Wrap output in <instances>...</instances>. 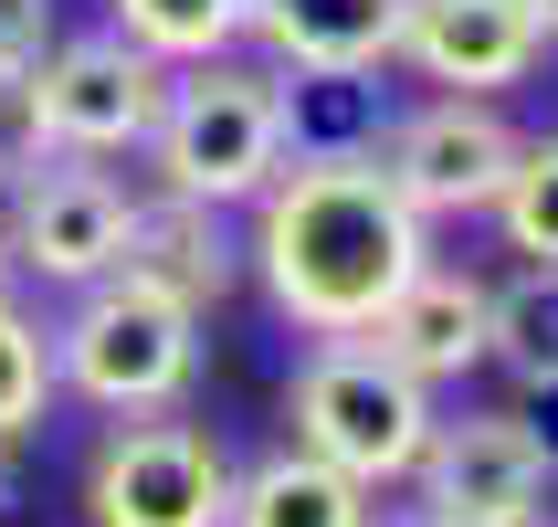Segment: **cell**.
Segmentation results:
<instances>
[{"label":"cell","instance_id":"8fae6325","mask_svg":"<svg viewBox=\"0 0 558 527\" xmlns=\"http://www.w3.org/2000/svg\"><path fill=\"white\" fill-rule=\"evenodd\" d=\"M401 22L411 0H243V32L275 53V74H379Z\"/></svg>","mask_w":558,"mask_h":527},{"label":"cell","instance_id":"7402d4cb","mask_svg":"<svg viewBox=\"0 0 558 527\" xmlns=\"http://www.w3.org/2000/svg\"><path fill=\"white\" fill-rule=\"evenodd\" d=\"M517 391H527V402H517V422H527V443H537V465L558 475V370H548V380H517Z\"/></svg>","mask_w":558,"mask_h":527},{"label":"cell","instance_id":"7a4b0ae2","mask_svg":"<svg viewBox=\"0 0 558 527\" xmlns=\"http://www.w3.org/2000/svg\"><path fill=\"white\" fill-rule=\"evenodd\" d=\"M148 158H158V190L180 201H264L284 169V106H275V74L211 53V63H169V106L148 127Z\"/></svg>","mask_w":558,"mask_h":527},{"label":"cell","instance_id":"9c48e42d","mask_svg":"<svg viewBox=\"0 0 558 527\" xmlns=\"http://www.w3.org/2000/svg\"><path fill=\"white\" fill-rule=\"evenodd\" d=\"M411 486H422V506H411L422 527H485L506 506L548 496V465H537V443H527L517 411H464V422H433Z\"/></svg>","mask_w":558,"mask_h":527},{"label":"cell","instance_id":"ba28073f","mask_svg":"<svg viewBox=\"0 0 558 527\" xmlns=\"http://www.w3.org/2000/svg\"><path fill=\"white\" fill-rule=\"evenodd\" d=\"M517 148H527V137H517L485 95H442V106H411V117L379 137V180L401 190L422 221H442V212H496Z\"/></svg>","mask_w":558,"mask_h":527},{"label":"cell","instance_id":"4fadbf2b","mask_svg":"<svg viewBox=\"0 0 558 527\" xmlns=\"http://www.w3.org/2000/svg\"><path fill=\"white\" fill-rule=\"evenodd\" d=\"M117 275L158 285V296H180L190 316L221 307V285H232V232H221L211 201H180V190H158V201H126V253Z\"/></svg>","mask_w":558,"mask_h":527},{"label":"cell","instance_id":"5b68a950","mask_svg":"<svg viewBox=\"0 0 558 527\" xmlns=\"http://www.w3.org/2000/svg\"><path fill=\"white\" fill-rule=\"evenodd\" d=\"M158 106H169V63L137 53L126 32H74V43H43L32 63V137L53 158L148 148Z\"/></svg>","mask_w":558,"mask_h":527},{"label":"cell","instance_id":"52a82bcc","mask_svg":"<svg viewBox=\"0 0 558 527\" xmlns=\"http://www.w3.org/2000/svg\"><path fill=\"white\" fill-rule=\"evenodd\" d=\"M0 243H11V264L43 285H106L126 253V190L95 169V158H32L22 180L0 190Z\"/></svg>","mask_w":558,"mask_h":527},{"label":"cell","instance_id":"7c38bea8","mask_svg":"<svg viewBox=\"0 0 558 527\" xmlns=\"http://www.w3.org/2000/svg\"><path fill=\"white\" fill-rule=\"evenodd\" d=\"M369 348L390 359V370H411L422 391L433 380H464L474 359H485V285L474 275H442V264H422V275L379 307Z\"/></svg>","mask_w":558,"mask_h":527},{"label":"cell","instance_id":"2e32d148","mask_svg":"<svg viewBox=\"0 0 558 527\" xmlns=\"http://www.w3.org/2000/svg\"><path fill=\"white\" fill-rule=\"evenodd\" d=\"M485 359L517 380L558 370V264H527L517 285H485Z\"/></svg>","mask_w":558,"mask_h":527},{"label":"cell","instance_id":"d6986e66","mask_svg":"<svg viewBox=\"0 0 558 527\" xmlns=\"http://www.w3.org/2000/svg\"><path fill=\"white\" fill-rule=\"evenodd\" d=\"M496 221H506V243L527 253V264H558V137H527L517 148V169L496 190Z\"/></svg>","mask_w":558,"mask_h":527},{"label":"cell","instance_id":"30bf717a","mask_svg":"<svg viewBox=\"0 0 558 527\" xmlns=\"http://www.w3.org/2000/svg\"><path fill=\"white\" fill-rule=\"evenodd\" d=\"M401 53L422 63L442 95H496V85H517V74H537L548 32H537L527 0H411Z\"/></svg>","mask_w":558,"mask_h":527},{"label":"cell","instance_id":"8992f818","mask_svg":"<svg viewBox=\"0 0 558 527\" xmlns=\"http://www.w3.org/2000/svg\"><path fill=\"white\" fill-rule=\"evenodd\" d=\"M232 517V465L201 422H148L126 411L85 465V527H221Z\"/></svg>","mask_w":558,"mask_h":527},{"label":"cell","instance_id":"277c9868","mask_svg":"<svg viewBox=\"0 0 558 527\" xmlns=\"http://www.w3.org/2000/svg\"><path fill=\"white\" fill-rule=\"evenodd\" d=\"M284 422H295V454L338 465L348 486H401L422 465V443H433V391L411 370H390L369 338H327L295 370Z\"/></svg>","mask_w":558,"mask_h":527},{"label":"cell","instance_id":"cb8c5ba5","mask_svg":"<svg viewBox=\"0 0 558 527\" xmlns=\"http://www.w3.org/2000/svg\"><path fill=\"white\" fill-rule=\"evenodd\" d=\"M0 296H22V264H11V243H0Z\"/></svg>","mask_w":558,"mask_h":527},{"label":"cell","instance_id":"3957f363","mask_svg":"<svg viewBox=\"0 0 558 527\" xmlns=\"http://www.w3.org/2000/svg\"><path fill=\"white\" fill-rule=\"evenodd\" d=\"M43 338H53V391H74L95 411H169L201 370V316L137 275L85 285L74 316L43 327Z\"/></svg>","mask_w":558,"mask_h":527},{"label":"cell","instance_id":"6da1fadb","mask_svg":"<svg viewBox=\"0 0 558 527\" xmlns=\"http://www.w3.org/2000/svg\"><path fill=\"white\" fill-rule=\"evenodd\" d=\"M422 264L433 221L379 180V158H284L253 201V275L306 338H369Z\"/></svg>","mask_w":558,"mask_h":527},{"label":"cell","instance_id":"603a6c76","mask_svg":"<svg viewBox=\"0 0 558 527\" xmlns=\"http://www.w3.org/2000/svg\"><path fill=\"white\" fill-rule=\"evenodd\" d=\"M485 527H558V517H548V496H537V506H506V517H485Z\"/></svg>","mask_w":558,"mask_h":527},{"label":"cell","instance_id":"d4e9b609","mask_svg":"<svg viewBox=\"0 0 558 527\" xmlns=\"http://www.w3.org/2000/svg\"><path fill=\"white\" fill-rule=\"evenodd\" d=\"M527 11H537V32H548V43H558V0H527Z\"/></svg>","mask_w":558,"mask_h":527},{"label":"cell","instance_id":"e0dca14e","mask_svg":"<svg viewBox=\"0 0 558 527\" xmlns=\"http://www.w3.org/2000/svg\"><path fill=\"white\" fill-rule=\"evenodd\" d=\"M106 11H117V32L137 53H158V63H211V53H232V32H243V0H106Z\"/></svg>","mask_w":558,"mask_h":527},{"label":"cell","instance_id":"9a60e30c","mask_svg":"<svg viewBox=\"0 0 558 527\" xmlns=\"http://www.w3.org/2000/svg\"><path fill=\"white\" fill-rule=\"evenodd\" d=\"M275 106H284V158H379V137H390V106L369 74H275Z\"/></svg>","mask_w":558,"mask_h":527},{"label":"cell","instance_id":"ffe728a7","mask_svg":"<svg viewBox=\"0 0 558 527\" xmlns=\"http://www.w3.org/2000/svg\"><path fill=\"white\" fill-rule=\"evenodd\" d=\"M32 158H43V137H32V74H0V190L22 180Z\"/></svg>","mask_w":558,"mask_h":527},{"label":"cell","instance_id":"44dd1931","mask_svg":"<svg viewBox=\"0 0 558 527\" xmlns=\"http://www.w3.org/2000/svg\"><path fill=\"white\" fill-rule=\"evenodd\" d=\"M53 43V0H0V74H32Z\"/></svg>","mask_w":558,"mask_h":527},{"label":"cell","instance_id":"ac0fdd59","mask_svg":"<svg viewBox=\"0 0 558 527\" xmlns=\"http://www.w3.org/2000/svg\"><path fill=\"white\" fill-rule=\"evenodd\" d=\"M53 402V338L32 327L22 296H0V443H22Z\"/></svg>","mask_w":558,"mask_h":527},{"label":"cell","instance_id":"5bb4252c","mask_svg":"<svg viewBox=\"0 0 558 527\" xmlns=\"http://www.w3.org/2000/svg\"><path fill=\"white\" fill-rule=\"evenodd\" d=\"M221 527H369V486H348L316 454H264L253 475H232V517Z\"/></svg>","mask_w":558,"mask_h":527}]
</instances>
